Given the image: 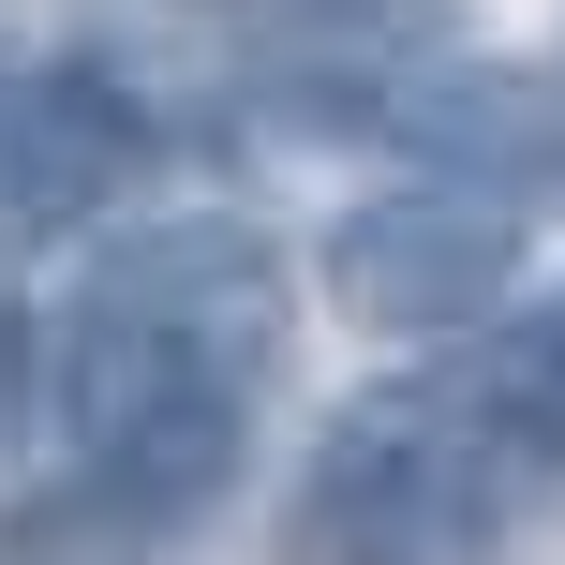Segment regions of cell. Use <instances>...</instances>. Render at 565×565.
<instances>
[{
	"label": "cell",
	"instance_id": "6da1fadb",
	"mask_svg": "<svg viewBox=\"0 0 565 565\" xmlns=\"http://www.w3.org/2000/svg\"><path fill=\"white\" fill-rule=\"evenodd\" d=\"M268 358H282L268 238L224 224V209L135 224V238L105 254V282L75 298V342H60V417H75V461L164 491V507H224L238 417H254Z\"/></svg>",
	"mask_w": 565,
	"mask_h": 565
},
{
	"label": "cell",
	"instance_id": "7a4b0ae2",
	"mask_svg": "<svg viewBox=\"0 0 565 565\" xmlns=\"http://www.w3.org/2000/svg\"><path fill=\"white\" fill-rule=\"evenodd\" d=\"M507 491H521V447L431 372V387L358 402L298 461L268 551L282 565H491L507 551Z\"/></svg>",
	"mask_w": 565,
	"mask_h": 565
},
{
	"label": "cell",
	"instance_id": "3957f363",
	"mask_svg": "<svg viewBox=\"0 0 565 565\" xmlns=\"http://www.w3.org/2000/svg\"><path fill=\"white\" fill-rule=\"evenodd\" d=\"M507 282H521V209L477 179H402L328 224V298L372 342H477L507 328Z\"/></svg>",
	"mask_w": 565,
	"mask_h": 565
},
{
	"label": "cell",
	"instance_id": "277c9868",
	"mask_svg": "<svg viewBox=\"0 0 565 565\" xmlns=\"http://www.w3.org/2000/svg\"><path fill=\"white\" fill-rule=\"evenodd\" d=\"M149 119L135 89L105 75V60H30V75H0V268L45 254V238H75L89 209L135 179Z\"/></svg>",
	"mask_w": 565,
	"mask_h": 565
},
{
	"label": "cell",
	"instance_id": "5b68a950",
	"mask_svg": "<svg viewBox=\"0 0 565 565\" xmlns=\"http://www.w3.org/2000/svg\"><path fill=\"white\" fill-rule=\"evenodd\" d=\"M402 149H431V179H477V194L507 209H565V75H507V60H417V75L387 89Z\"/></svg>",
	"mask_w": 565,
	"mask_h": 565
},
{
	"label": "cell",
	"instance_id": "8992f818",
	"mask_svg": "<svg viewBox=\"0 0 565 565\" xmlns=\"http://www.w3.org/2000/svg\"><path fill=\"white\" fill-rule=\"evenodd\" d=\"M194 536H209V507H164L105 461H60L0 507V565H179Z\"/></svg>",
	"mask_w": 565,
	"mask_h": 565
},
{
	"label": "cell",
	"instance_id": "52a82bcc",
	"mask_svg": "<svg viewBox=\"0 0 565 565\" xmlns=\"http://www.w3.org/2000/svg\"><path fill=\"white\" fill-rule=\"evenodd\" d=\"M447 387L477 402L521 461H565V312H507V328H477V358H461Z\"/></svg>",
	"mask_w": 565,
	"mask_h": 565
},
{
	"label": "cell",
	"instance_id": "ba28073f",
	"mask_svg": "<svg viewBox=\"0 0 565 565\" xmlns=\"http://www.w3.org/2000/svg\"><path fill=\"white\" fill-rule=\"evenodd\" d=\"M45 372H60V358H45V328H30V312H0V461H15V447H30V417L60 402Z\"/></svg>",
	"mask_w": 565,
	"mask_h": 565
}]
</instances>
